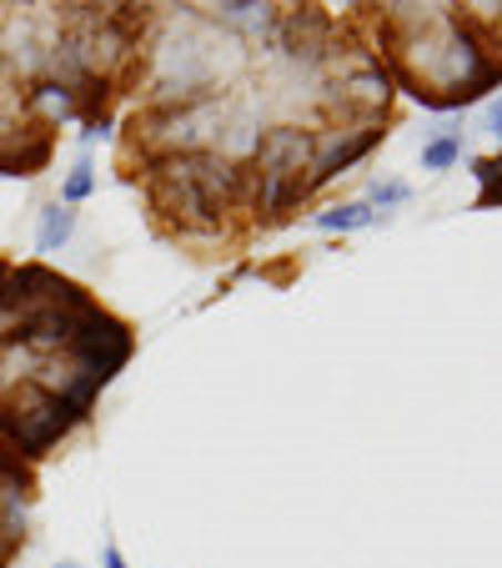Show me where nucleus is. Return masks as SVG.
<instances>
[{
  "label": "nucleus",
  "instance_id": "obj_1",
  "mask_svg": "<svg viewBox=\"0 0 502 568\" xmlns=\"http://www.w3.org/2000/svg\"><path fill=\"white\" fill-rule=\"evenodd\" d=\"M402 126V97L327 0H151L111 172L146 232L216 267L311 216Z\"/></svg>",
  "mask_w": 502,
  "mask_h": 568
},
{
  "label": "nucleus",
  "instance_id": "obj_2",
  "mask_svg": "<svg viewBox=\"0 0 502 568\" xmlns=\"http://www.w3.org/2000/svg\"><path fill=\"white\" fill-rule=\"evenodd\" d=\"M136 357V322L35 257H0V443L41 468Z\"/></svg>",
  "mask_w": 502,
  "mask_h": 568
},
{
  "label": "nucleus",
  "instance_id": "obj_3",
  "mask_svg": "<svg viewBox=\"0 0 502 568\" xmlns=\"http://www.w3.org/2000/svg\"><path fill=\"white\" fill-rule=\"evenodd\" d=\"M151 0L0 6V176L51 172L65 131H116Z\"/></svg>",
  "mask_w": 502,
  "mask_h": 568
},
{
  "label": "nucleus",
  "instance_id": "obj_4",
  "mask_svg": "<svg viewBox=\"0 0 502 568\" xmlns=\"http://www.w3.org/2000/svg\"><path fill=\"white\" fill-rule=\"evenodd\" d=\"M342 11L417 106L458 111L502 87V0H352Z\"/></svg>",
  "mask_w": 502,
  "mask_h": 568
},
{
  "label": "nucleus",
  "instance_id": "obj_5",
  "mask_svg": "<svg viewBox=\"0 0 502 568\" xmlns=\"http://www.w3.org/2000/svg\"><path fill=\"white\" fill-rule=\"evenodd\" d=\"M472 176H478V206H502V146L488 151V156L472 161Z\"/></svg>",
  "mask_w": 502,
  "mask_h": 568
},
{
  "label": "nucleus",
  "instance_id": "obj_6",
  "mask_svg": "<svg viewBox=\"0 0 502 568\" xmlns=\"http://www.w3.org/2000/svg\"><path fill=\"white\" fill-rule=\"evenodd\" d=\"M65 232H71V212H61V206H55V212L45 216V226H41V247H55Z\"/></svg>",
  "mask_w": 502,
  "mask_h": 568
}]
</instances>
